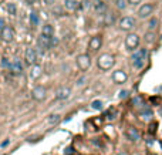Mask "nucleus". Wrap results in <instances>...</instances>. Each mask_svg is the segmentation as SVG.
<instances>
[{
    "mask_svg": "<svg viewBox=\"0 0 162 155\" xmlns=\"http://www.w3.org/2000/svg\"><path fill=\"white\" fill-rule=\"evenodd\" d=\"M135 27V20L132 17H122L120 20V29L124 32H129Z\"/></svg>",
    "mask_w": 162,
    "mask_h": 155,
    "instance_id": "5",
    "label": "nucleus"
},
{
    "mask_svg": "<svg viewBox=\"0 0 162 155\" xmlns=\"http://www.w3.org/2000/svg\"><path fill=\"white\" fill-rule=\"evenodd\" d=\"M104 9H105L104 1H102V0H97V1H95V10H97V11H102Z\"/></svg>",
    "mask_w": 162,
    "mask_h": 155,
    "instance_id": "23",
    "label": "nucleus"
},
{
    "mask_svg": "<svg viewBox=\"0 0 162 155\" xmlns=\"http://www.w3.org/2000/svg\"><path fill=\"white\" fill-rule=\"evenodd\" d=\"M118 155H125V154H122V152H121V154H118Z\"/></svg>",
    "mask_w": 162,
    "mask_h": 155,
    "instance_id": "34",
    "label": "nucleus"
},
{
    "mask_svg": "<svg viewBox=\"0 0 162 155\" xmlns=\"http://www.w3.org/2000/svg\"><path fill=\"white\" fill-rule=\"evenodd\" d=\"M7 11H9V14L14 16V14L17 13V7H16V4H14V3H7Z\"/></svg>",
    "mask_w": 162,
    "mask_h": 155,
    "instance_id": "21",
    "label": "nucleus"
},
{
    "mask_svg": "<svg viewBox=\"0 0 162 155\" xmlns=\"http://www.w3.org/2000/svg\"><path fill=\"white\" fill-rule=\"evenodd\" d=\"M4 27H6V26H4V19H1V17H0V32H1Z\"/></svg>",
    "mask_w": 162,
    "mask_h": 155,
    "instance_id": "28",
    "label": "nucleus"
},
{
    "mask_svg": "<svg viewBox=\"0 0 162 155\" xmlns=\"http://www.w3.org/2000/svg\"><path fill=\"white\" fill-rule=\"evenodd\" d=\"M127 78H128L127 73L122 71V70H115V71L112 73V80H114V83H117V84H122V83H125Z\"/></svg>",
    "mask_w": 162,
    "mask_h": 155,
    "instance_id": "10",
    "label": "nucleus"
},
{
    "mask_svg": "<svg viewBox=\"0 0 162 155\" xmlns=\"http://www.w3.org/2000/svg\"><path fill=\"white\" fill-rule=\"evenodd\" d=\"M10 70H11V73L16 74V76L21 74V71H23V66H21L20 60H13L11 64H10Z\"/></svg>",
    "mask_w": 162,
    "mask_h": 155,
    "instance_id": "13",
    "label": "nucleus"
},
{
    "mask_svg": "<svg viewBox=\"0 0 162 155\" xmlns=\"http://www.w3.org/2000/svg\"><path fill=\"white\" fill-rule=\"evenodd\" d=\"M114 63H115V60H114V56H111V54L105 53V54H101L98 57V67L101 70H104V71L110 70L114 66Z\"/></svg>",
    "mask_w": 162,
    "mask_h": 155,
    "instance_id": "2",
    "label": "nucleus"
},
{
    "mask_svg": "<svg viewBox=\"0 0 162 155\" xmlns=\"http://www.w3.org/2000/svg\"><path fill=\"white\" fill-rule=\"evenodd\" d=\"M91 108H92V110H97V111L101 110V108H102V101H101V100H94V101L91 103Z\"/></svg>",
    "mask_w": 162,
    "mask_h": 155,
    "instance_id": "22",
    "label": "nucleus"
},
{
    "mask_svg": "<svg viewBox=\"0 0 162 155\" xmlns=\"http://www.w3.org/2000/svg\"><path fill=\"white\" fill-rule=\"evenodd\" d=\"M7 144H9V140H6V141H4V142H3V144H1V147H6V145H7Z\"/></svg>",
    "mask_w": 162,
    "mask_h": 155,
    "instance_id": "32",
    "label": "nucleus"
},
{
    "mask_svg": "<svg viewBox=\"0 0 162 155\" xmlns=\"http://www.w3.org/2000/svg\"><path fill=\"white\" fill-rule=\"evenodd\" d=\"M157 26H158V20L154 17V19H151L149 20V23H148V29L149 30H155L157 29Z\"/></svg>",
    "mask_w": 162,
    "mask_h": 155,
    "instance_id": "24",
    "label": "nucleus"
},
{
    "mask_svg": "<svg viewBox=\"0 0 162 155\" xmlns=\"http://www.w3.org/2000/svg\"><path fill=\"white\" fill-rule=\"evenodd\" d=\"M129 4H138V3H141V0H127Z\"/></svg>",
    "mask_w": 162,
    "mask_h": 155,
    "instance_id": "29",
    "label": "nucleus"
},
{
    "mask_svg": "<svg viewBox=\"0 0 162 155\" xmlns=\"http://www.w3.org/2000/svg\"><path fill=\"white\" fill-rule=\"evenodd\" d=\"M51 39H48V37H46V36H43L41 34L39 40H37V43H39V46H40L41 48H50V46H51Z\"/></svg>",
    "mask_w": 162,
    "mask_h": 155,
    "instance_id": "16",
    "label": "nucleus"
},
{
    "mask_svg": "<svg viewBox=\"0 0 162 155\" xmlns=\"http://www.w3.org/2000/svg\"><path fill=\"white\" fill-rule=\"evenodd\" d=\"M152 11H154V6L149 4V3H145V4H142V6L139 7V10H138V16H139L141 19H145V17L151 16Z\"/></svg>",
    "mask_w": 162,
    "mask_h": 155,
    "instance_id": "7",
    "label": "nucleus"
},
{
    "mask_svg": "<svg viewBox=\"0 0 162 155\" xmlns=\"http://www.w3.org/2000/svg\"><path fill=\"white\" fill-rule=\"evenodd\" d=\"M118 97H120V98H125V97H128V91H127V90L120 91V93H118Z\"/></svg>",
    "mask_w": 162,
    "mask_h": 155,
    "instance_id": "27",
    "label": "nucleus"
},
{
    "mask_svg": "<svg viewBox=\"0 0 162 155\" xmlns=\"http://www.w3.org/2000/svg\"><path fill=\"white\" fill-rule=\"evenodd\" d=\"M60 121V115L58 114H53V115H50V118H48V122L50 124H57Z\"/></svg>",
    "mask_w": 162,
    "mask_h": 155,
    "instance_id": "26",
    "label": "nucleus"
},
{
    "mask_svg": "<svg viewBox=\"0 0 162 155\" xmlns=\"http://www.w3.org/2000/svg\"><path fill=\"white\" fill-rule=\"evenodd\" d=\"M14 37V30L10 27V26H6L3 30H1V39L4 41H11Z\"/></svg>",
    "mask_w": 162,
    "mask_h": 155,
    "instance_id": "11",
    "label": "nucleus"
},
{
    "mask_svg": "<svg viewBox=\"0 0 162 155\" xmlns=\"http://www.w3.org/2000/svg\"><path fill=\"white\" fill-rule=\"evenodd\" d=\"M147 54H148L147 48H141V50H138L137 53H134L132 57H131V60H132V66H134L135 68H142L144 64H145Z\"/></svg>",
    "mask_w": 162,
    "mask_h": 155,
    "instance_id": "1",
    "label": "nucleus"
},
{
    "mask_svg": "<svg viewBox=\"0 0 162 155\" xmlns=\"http://www.w3.org/2000/svg\"><path fill=\"white\" fill-rule=\"evenodd\" d=\"M76 61H77V66L80 67V70H82V71L88 70L90 66H91V58H90L88 54H80V56H77Z\"/></svg>",
    "mask_w": 162,
    "mask_h": 155,
    "instance_id": "4",
    "label": "nucleus"
},
{
    "mask_svg": "<svg viewBox=\"0 0 162 155\" xmlns=\"http://www.w3.org/2000/svg\"><path fill=\"white\" fill-rule=\"evenodd\" d=\"M64 6H66L68 10H74V9L78 6V3H77V0H64Z\"/></svg>",
    "mask_w": 162,
    "mask_h": 155,
    "instance_id": "19",
    "label": "nucleus"
},
{
    "mask_svg": "<svg viewBox=\"0 0 162 155\" xmlns=\"http://www.w3.org/2000/svg\"><path fill=\"white\" fill-rule=\"evenodd\" d=\"M53 1H54V0H46V3H47V4H51Z\"/></svg>",
    "mask_w": 162,
    "mask_h": 155,
    "instance_id": "33",
    "label": "nucleus"
},
{
    "mask_svg": "<svg viewBox=\"0 0 162 155\" xmlns=\"http://www.w3.org/2000/svg\"><path fill=\"white\" fill-rule=\"evenodd\" d=\"M107 24H110V23H112V16H107V21H105Z\"/></svg>",
    "mask_w": 162,
    "mask_h": 155,
    "instance_id": "30",
    "label": "nucleus"
},
{
    "mask_svg": "<svg viewBox=\"0 0 162 155\" xmlns=\"http://www.w3.org/2000/svg\"><path fill=\"white\" fill-rule=\"evenodd\" d=\"M41 34L46 36V37H48V39H51L54 36V27L51 24H44L43 26V30H41Z\"/></svg>",
    "mask_w": 162,
    "mask_h": 155,
    "instance_id": "15",
    "label": "nucleus"
},
{
    "mask_svg": "<svg viewBox=\"0 0 162 155\" xmlns=\"http://www.w3.org/2000/svg\"><path fill=\"white\" fill-rule=\"evenodd\" d=\"M101 44H102L101 36H94V37H91L90 41H88V48L92 50V51H97V50L101 47Z\"/></svg>",
    "mask_w": 162,
    "mask_h": 155,
    "instance_id": "9",
    "label": "nucleus"
},
{
    "mask_svg": "<svg viewBox=\"0 0 162 155\" xmlns=\"http://www.w3.org/2000/svg\"><path fill=\"white\" fill-rule=\"evenodd\" d=\"M127 137H128V140H131V141H138V140H139V132H138L137 128L128 127V128H127Z\"/></svg>",
    "mask_w": 162,
    "mask_h": 155,
    "instance_id": "14",
    "label": "nucleus"
},
{
    "mask_svg": "<svg viewBox=\"0 0 162 155\" xmlns=\"http://www.w3.org/2000/svg\"><path fill=\"white\" fill-rule=\"evenodd\" d=\"M30 24H31L33 27H36V26L39 24V16H37V13H34V11L30 13Z\"/></svg>",
    "mask_w": 162,
    "mask_h": 155,
    "instance_id": "20",
    "label": "nucleus"
},
{
    "mask_svg": "<svg viewBox=\"0 0 162 155\" xmlns=\"http://www.w3.org/2000/svg\"><path fill=\"white\" fill-rule=\"evenodd\" d=\"M139 46V36L135 33H131L125 37V47L127 50H135Z\"/></svg>",
    "mask_w": 162,
    "mask_h": 155,
    "instance_id": "3",
    "label": "nucleus"
},
{
    "mask_svg": "<svg viewBox=\"0 0 162 155\" xmlns=\"http://www.w3.org/2000/svg\"><path fill=\"white\" fill-rule=\"evenodd\" d=\"M152 37H154V34H152V33H151V34H147V40H148V41H152Z\"/></svg>",
    "mask_w": 162,
    "mask_h": 155,
    "instance_id": "31",
    "label": "nucleus"
},
{
    "mask_svg": "<svg viewBox=\"0 0 162 155\" xmlns=\"http://www.w3.org/2000/svg\"><path fill=\"white\" fill-rule=\"evenodd\" d=\"M40 76H41V67L40 66H34L31 68V71H30V78L36 80V78H39Z\"/></svg>",
    "mask_w": 162,
    "mask_h": 155,
    "instance_id": "17",
    "label": "nucleus"
},
{
    "mask_svg": "<svg viewBox=\"0 0 162 155\" xmlns=\"http://www.w3.org/2000/svg\"><path fill=\"white\" fill-rule=\"evenodd\" d=\"M31 97H33V100H36V101L44 100V98H46V88H44L43 85L34 87V88L31 90Z\"/></svg>",
    "mask_w": 162,
    "mask_h": 155,
    "instance_id": "6",
    "label": "nucleus"
},
{
    "mask_svg": "<svg viewBox=\"0 0 162 155\" xmlns=\"http://www.w3.org/2000/svg\"><path fill=\"white\" fill-rule=\"evenodd\" d=\"M115 6H117V9L124 10L127 7V0H115Z\"/></svg>",
    "mask_w": 162,
    "mask_h": 155,
    "instance_id": "25",
    "label": "nucleus"
},
{
    "mask_svg": "<svg viewBox=\"0 0 162 155\" xmlns=\"http://www.w3.org/2000/svg\"><path fill=\"white\" fill-rule=\"evenodd\" d=\"M24 60H26V63H27V64H34V63H36V60H37L36 50H34V48H31V47L26 48V51H24Z\"/></svg>",
    "mask_w": 162,
    "mask_h": 155,
    "instance_id": "8",
    "label": "nucleus"
},
{
    "mask_svg": "<svg viewBox=\"0 0 162 155\" xmlns=\"http://www.w3.org/2000/svg\"><path fill=\"white\" fill-rule=\"evenodd\" d=\"M71 94V90L68 87H61L57 93H56V98L57 100H67Z\"/></svg>",
    "mask_w": 162,
    "mask_h": 155,
    "instance_id": "12",
    "label": "nucleus"
},
{
    "mask_svg": "<svg viewBox=\"0 0 162 155\" xmlns=\"http://www.w3.org/2000/svg\"><path fill=\"white\" fill-rule=\"evenodd\" d=\"M141 118H142L144 121H151V119H152V111H151L149 108L142 110V111H141Z\"/></svg>",
    "mask_w": 162,
    "mask_h": 155,
    "instance_id": "18",
    "label": "nucleus"
}]
</instances>
